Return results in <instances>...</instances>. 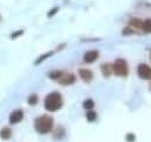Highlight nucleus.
<instances>
[{"label": "nucleus", "instance_id": "obj_1", "mask_svg": "<svg viewBox=\"0 0 151 142\" xmlns=\"http://www.w3.org/2000/svg\"><path fill=\"white\" fill-rule=\"evenodd\" d=\"M63 106V98L59 92H51L44 99V108L49 112H56Z\"/></svg>", "mask_w": 151, "mask_h": 142}, {"label": "nucleus", "instance_id": "obj_2", "mask_svg": "<svg viewBox=\"0 0 151 142\" xmlns=\"http://www.w3.org/2000/svg\"><path fill=\"white\" fill-rule=\"evenodd\" d=\"M35 129L40 134H48L49 132H51L52 127H54V119L49 115H42L38 117L34 122Z\"/></svg>", "mask_w": 151, "mask_h": 142}, {"label": "nucleus", "instance_id": "obj_3", "mask_svg": "<svg viewBox=\"0 0 151 142\" xmlns=\"http://www.w3.org/2000/svg\"><path fill=\"white\" fill-rule=\"evenodd\" d=\"M112 70L116 76H120V77H127L129 73L128 63L122 58H117L114 62L112 64Z\"/></svg>", "mask_w": 151, "mask_h": 142}, {"label": "nucleus", "instance_id": "obj_4", "mask_svg": "<svg viewBox=\"0 0 151 142\" xmlns=\"http://www.w3.org/2000/svg\"><path fill=\"white\" fill-rule=\"evenodd\" d=\"M137 75L141 79H144V80H151V68L148 64H139L137 67Z\"/></svg>", "mask_w": 151, "mask_h": 142}, {"label": "nucleus", "instance_id": "obj_5", "mask_svg": "<svg viewBox=\"0 0 151 142\" xmlns=\"http://www.w3.org/2000/svg\"><path fill=\"white\" fill-rule=\"evenodd\" d=\"M75 82H76V76L72 75V73H63V76L58 79V83H59L60 85H64V86L71 85V84H73Z\"/></svg>", "mask_w": 151, "mask_h": 142}, {"label": "nucleus", "instance_id": "obj_6", "mask_svg": "<svg viewBox=\"0 0 151 142\" xmlns=\"http://www.w3.org/2000/svg\"><path fill=\"white\" fill-rule=\"evenodd\" d=\"M22 119H23V111L22 109H15L9 115V124H19Z\"/></svg>", "mask_w": 151, "mask_h": 142}, {"label": "nucleus", "instance_id": "obj_7", "mask_svg": "<svg viewBox=\"0 0 151 142\" xmlns=\"http://www.w3.org/2000/svg\"><path fill=\"white\" fill-rule=\"evenodd\" d=\"M79 76L85 83H90L93 79V72L88 70V69H80L79 70Z\"/></svg>", "mask_w": 151, "mask_h": 142}, {"label": "nucleus", "instance_id": "obj_8", "mask_svg": "<svg viewBox=\"0 0 151 142\" xmlns=\"http://www.w3.org/2000/svg\"><path fill=\"white\" fill-rule=\"evenodd\" d=\"M98 56H99V53L96 50H90L84 55V62L85 63H93L96 61Z\"/></svg>", "mask_w": 151, "mask_h": 142}, {"label": "nucleus", "instance_id": "obj_9", "mask_svg": "<svg viewBox=\"0 0 151 142\" xmlns=\"http://www.w3.org/2000/svg\"><path fill=\"white\" fill-rule=\"evenodd\" d=\"M101 72H102V75L105 76V77H109L111 75H112V65L109 64V63H105V64H102L101 65Z\"/></svg>", "mask_w": 151, "mask_h": 142}, {"label": "nucleus", "instance_id": "obj_10", "mask_svg": "<svg viewBox=\"0 0 151 142\" xmlns=\"http://www.w3.org/2000/svg\"><path fill=\"white\" fill-rule=\"evenodd\" d=\"M0 136L2 140H8L11 136H12V130L8 128V127H4L1 130H0Z\"/></svg>", "mask_w": 151, "mask_h": 142}, {"label": "nucleus", "instance_id": "obj_11", "mask_svg": "<svg viewBox=\"0 0 151 142\" xmlns=\"http://www.w3.org/2000/svg\"><path fill=\"white\" fill-rule=\"evenodd\" d=\"M141 29H143L144 33H151V19H145L142 21Z\"/></svg>", "mask_w": 151, "mask_h": 142}, {"label": "nucleus", "instance_id": "obj_12", "mask_svg": "<svg viewBox=\"0 0 151 142\" xmlns=\"http://www.w3.org/2000/svg\"><path fill=\"white\" fill-rule=\"evenodd\" d=\"M83 107H84L85 109H87V111L93 109V107H94V100H93V99H86V100L83 103Z\"/></svg>", "mask_w": 151, "mask_h": 142}, {"label": "nucleus", "instance_id": "obj_13", "mask_svg": "<svg viewBox=\"0 0 151 142\" xmlns=\"http://www.w3.org/2000/svg\"><path fill=\"white\" fill-rule=\"evenodd\" d=\"M63 71H60V70H55V71H51L50 73H49V77L51 78V79H55V80H58L62 76H63Z\"/></svg>", "mask_w": 151, "mask_h": 142}, {"label": "nucleus", "instance_id": "obj_14", "mask_svg": "<svg viewBox=\"0 0 151 142\" xmlns=\"http://www.w3.org/2000/svg\"><path fill=\"white\" fill-rule=\"evenodd\" d=\"M86 119H87V121H90V122H93L95 121V119H96V113H95L94 111H87V113H86Z\"/></svg>", "mask_w": 151, "mask_h": 142}, {"label": "nucleus", "instance_id": "obj_15", "mask_svg": "<svg viewBox=\"0 0 151 142\" xmlns=\"http://www.w3.org/2000/svg\"><path fill=\"white\" fill-rule=\"evenodd\" d=\"M52 55H54V53H52V51H49V53H47V54H44V55H42V56H40V57H38V59H36V61H35V64L37 65V64H40L41 62L45 61L48 57H50V56H52Z\"/></svg>", "mask_w": 151, "mask_h": 142}, {"label": "nucleus", "instance_id": "obj_16", "mask_svg": "<svg viewBox=\"0 0 151 142\" xmlns=\"http://www.w3.org/2000/svg\"><path fill=\"white\" fill-rule=\"evenodd\" d=\"M38 101V97L36 94H32V96H29V98H28V104L29 105H32V106H34V105H36Z\"/></svg>", "mask_w": 151, "mask_h": 142}, {"label": "nucleus", "instance_id": "obj_17", "mask_svg": "<svg viewBox=\"0 0 151 142\" xmlns=\"http://www.w3.org/2000/svg\"><path fill=\"white\" fill-rule=\"evenodd\" d=\"M129 23H130V26H134L135 28H141L142 27V20H139V19H132Z\"/></svg>", "mask_w": 151, "mask_h": 142}, {"label": "nucleus", "instance_id": "obj_18", "mask_svg": "<svg viewBox=\"0 0 151 142\" xmlns=\"http://www.w3.org/2000/svg\"><path fill=\"white\" fill-rule=\"evenodd\" d=\"M122 34H123V35H132V34H134V30H132V28H129V27H126V28L123 29Z\"/></svg>", "mask_w": 151, "mask_h": 142}, {"label": "nucleus", "instance_id": "obj_19", "mask_svg": "<svg viewBox=\"0 0 151 142\" xmlns=\"http://www.w3.org/2000/svg\"><path fill=\"white\" fill-rule=\"evenodd\" d=\"M126 139H127V141L128 142H134L135 141V135H134L132 133H129V134L126 136Z\"/></svg>", "mask_w": 151, "mask_h": 142}, {"label": "nucleus", "instance_id": "obj_20", "mask_svg": "<svg viewBox=\"0 0 151 142\" xmlns=\"http://www.w3.org/2000/svg\"><path fill=\"white\" fill-rule=\"evenodd\" d=\"M58 9H59L58 7H55V8H52V9H51V11H50V12L48 13V17H49V18H51V17H52L54 14H56L57 11H58Z\"/></svg>", "mask_w": 151, "mask_h": 142}, {"label": "nucleus", "instance_id": "obj_21", "mask_svg": "<svg viewBox=\"0 0 151 142\" xmlns=\"http://www.w3.org/2000/svg\"><path fill=\"white\" fill-rule=\"evenodd\" d=\"M22 33H23V30H19V32H17V33H13V34L11 35V37H12V38H17V37L21 35Z\"/></svg>", "mask_w": 151, "mask_h": 142}, {"label": "nucleus", "instance_id": "obj_22", "mask_svg": "<svg viewBox=\"0 0 151 142\" xmlns=\"http://www.w3.org/2000/svg\"><path fill=\"white\" fill-rule=\"evenodd\" d=\"M150 58H151V54H150Z\"/></svg>", "mask_w": 151, "mask_h": 142}]
</instances>
